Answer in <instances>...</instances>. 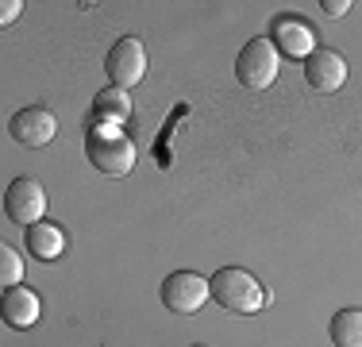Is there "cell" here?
<instances>
[{
    "label": "cell",
    "instance_id": "cell-1",
    "mask_svg": "<svg viewBox=\"0 0 362 347\" xmlns=\"http://www.w3.org/2000/svg\"><path fill=\"white\" fill-rule=\"evenodd\" d=\"M209 290H212V301L231 312V317H251L266 305V290L258 285V278L251 271H239V266H220L216 274L209 278Z\"/></svg>",
    "mask_w": 362,
    "mask_h": 347
},
{
    "label": "cell",
    "instance_id": "cell-2",
    "mask_svg": "<svg viewBox=\"0 0 362 347\" xmlns=\"http://www.w3.org/2000/svg\"><path fill=\"white\" fill-rule=\"evenodd\" d=\"M85 154L108 178H127L135 166V143L116 124H93L85 135Z\"/></svg>",
    "mask_w": 362,
    "mask_h": 347
},
{
    "label": "cell",
    "instance_id": "cell-3",
    "mask_svg": "<svg viewBox=\"0 0 362 347\" xmlns=\"http://www.w3.org/2000/svg\"><path fill=\"white\" fill-rule=\"evenodd\" d=\"M278 69H281L278 66V47H274L270 39H251L235 58V74L251 93L270 89V85L278 81Z\"/></svg>",
    "mask_w": 362,
    "mask_h": 347
},
{
    "label": "cell",
    "instance_id": "cell-4",
    "mask_svg": "<svg viewBox=\"0 0 362 347\" xmlns=\"http://www.w3.org/2000/svg\"><path fill=\"white\" fill-rule=\"evenodd\" d=\"M209 297H212L209 278H201L193 271H174V274H166V282H162V305H166L170 312H177V317L201 312Z\"/></svg>",
    "mask_w": 362,
    "mask_h": 347
},
{
    "label": "cell",
    "instance_id": "cell-5",
    "mask_svg": "<svg viewBox=\"0 0 362 347\" xmlns=\"http://www.w3.org/2000/svg\"><path fill=\"white\" fill-rule=\"evenodd\" d=\"M105 69H108V77H112V85H116V89H132V85H139L143 74H146L143 39H135V35H124V39H119L116 47L108 50Z\"/></svg>",
    "mask_w": 362,
    "mask_h": 347
},
{
    "label": "cell",
    "instance_id": "cell-6",
    "mask_svg": "<svg viewBox=\"0 0 362 347\" xmlns=\"http://www.w3.org/2000/svg\"><path fill=\"white\" fill-rule=\"evenodd\" d=\"M4 212H8V220L12 224H39L42 220V212H47V193H42V186L35 178H16L12 186H8V193H4Z\"/></svg>",
    "mask_w": 362,
    "mask_h": 347
},
{
    "label": "cell",
    "instance_id": "cell-7",
    "mask_svg": "<svg viewBox=\"0 0 362 347\" xmlns=\"http://www.w3.org/2000/svg\"><path fill=\"white\" fill-rule=\"evenodd\" d=\"M305 81L316 93H339L347 85V58L332 47H316L305 58Z\"/></svg>",
    "mask_w": 362,
    "mask_h": 347
},
{
    "label": "cell",
    "instance_id": "cell-8",
    "mask_svg": "<svg viewBox=\"0 0 362 347\" xmlns=\"http://www.w3.org/2000/svg\"><path fill=\"white\" fill-rule=\"evenodd\" d=\"M8 132H12V139L23 143V147H47V143H54V135H58V120H54L50 108L31 104V108L16 112L12 124H8Z\"/></svg>",
    "mask_w": 362,
    "mask_h": 347
},
{
    "label": "cell",
    "instance_id": "cell-9",
    "mask_svg": "<svg viewBox=\"0 0 362 347\" xmlns=\"http://www.w3.org/2000/svg\"><path fill=\"white\" fill-rule=\"evenodd\" d=\"M270 42L289 58H308L316 50V31L305 20H297V16H278L270 23Z\"/></svg>",
    "mask_w": 362,
    "mask_h": 347
},
{
    "label": "cell",
    "instance_id": "cell-10",
    "mask_svg": "<svg viewBox=\"0 0 362 347\" xmlns=\"http://www.w3.org/2000/svg\"><path fill=\"white\" fill-rule=\"evenodd\" d=\"M0 312H4V324L8 328H31L39 320V297L28 290V285H12V290L4 293V305H0Z\"/></svg>",
    "mask_w": 362,
    "mask_h": 347
},
{
    "label": "cell",
    "instance_id": "cell-11",
    "mask_svg": "<svg viewBox=\"0 0 362 347\" xmlns=\"http://www.w3.org/2000/svg\"><path fill=\"white\" fill-rule=\"evenodd\" d=\"M66 251V232L54 220H39L28 228V255H35L39 263H54Z\"/></svg>",
    "mask_w": 362,
    "mask_h": 347
},
{
    "label": "cell",
    "instance_id": "cell-12",
    "mask_svg": "<svg viewBox=\"0 0 362 347\" xmlns=\"http://www.w3.org/2000/svg\"><path fill=\"white\" fill-rule=\"evenodd\" d=\"M93 116H97V124H116L119 127L132 116V97H127V89H116V85L100 89L97 97H93Z\"/></svg>",
    "mask_w": 362,
    "mask_h": 347
},
{
    "label": "cell",
    "instance_id": "cell-13",
    "mask_svg": "<svg viewBox=\"0 0 362 347\" xmlns=\"http://www.w3.org/2000/svg\"><path fill=\"white\" fill-rule=\"evenodd\" d=\"M335 347H362V309H339L327 324Z\"/></svg>",
    "mask_w": 362,
    "mask_h": 347
},
{
    "label": "cell",
    "instance_id": "cell-14",
    "mask_svg": "<svg viewBox=\"0 0 362 347\" xmlns=\"http://www.w3.org/2000/svg\"><path fill=\"white\" fill-rule=\"evenodd\" d=\"M23 282V258L16 255V247H0V285H8V290H12V285H20Z\"/></svg>",
    "mask_w": 362,
    "mask_h": 347
},
{
    "label": "cell",
    "instance_id": "cell-15",
    "mask_svg": "<svg viewBox=\"0 0 362 347\" xmlns=\"http://www.w3.org/2000/svg\"><path fill=\"white\" fill-rule=\"evenodd\" d=\"M20 0H4V4H0V23H12L16 16H20Z\"/></svg>",
    "mask_w": 362,
    "mask_h": 347
},
{
    "label": "cell",
    "instance_id": "cell-16",
    "mask_svg": "<svg viewBox=\"0 0 362 347\" xmlns=\"http://www.w3.org/2000/svg\"><path fill=\"white\" fill-rule=\"evenodd\" d=\"M320 8H324L327 16H343V12H347V8H351V4H347V0H324Z\"/></svg>",
    "mask_w": 362,
    "mask_h": 347
},
{
    "label": "cell",
    "instance_id": "cell-17",
    "mask_svg": "<svg viewBox=\"0 0 362 347\" xmlns=\"http://www.w3.org/2000/svg\"><path fill=\"white\" fill-rule=\"evenodd\" d=\"M193 347H201V343H193Z\"/></svg>",
    "mask_w": 362,
    "mask_h": 347
}]
</instances>
